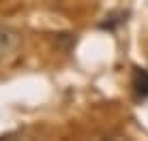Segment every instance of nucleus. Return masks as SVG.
Returning a JSON list of instances; mask_svg holds the SVG:
<instances>
[{
	"instance_id": "f257e3e1",
	"label": "nucleus",
	"mask_w": 148,
	"mask_h": 141,
	"mask_svg": "<svg viewBox=\"0 0 148 141\" xmlns=\"http://www.w3.org/2000/svg\"><path fill=\"white\" fill-rule=\"evenodd\" d=\"M135 94L142 98H148V70L144 68H133V79H131Z\"/></svg>"
}]
</instances>
